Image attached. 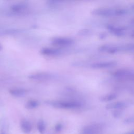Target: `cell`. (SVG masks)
Returning a JSON list of instances; mask_svg holds the SVG:
<instances>
[{
  "label": "cell",
  "mask_w": 134,
  "mask_h": 134,
  "mask_svg": "<svg viewBox=\"0 0 134 134\" xmlns=\"http://www.w3.org/2000/svg\"><path fill=\"white\" fill-rule=\"evenodd\" d=\"M46 103L54 108L62 109H76L83 107V103L76 99L48 100Z\"/></svg>",
  "instance_id": "6da1fadb"
},
{
  "label": "cell",
  "mask_w": 134,
  "mask_h": 134,
  "mask_svg": "<svg viewBox=\"0 0 134 134\" xmlns=\"http://www.w3.org/2000/svg\"><path fill=\"white\" fill-rule=\"evenodd\" d=\"M114 78L120 81L134 83V70L130 69H120L112 73Z\"/></svg>",
  "instance_id": "7a4b0ae2"
},
{
  "label": "cell",
  "mask_w": 134,
  "mask_h": 134,
  "mask_svg": "<svg viewBox=\"0 0 134 134\" xmlns=\"http://www.w3.org/2000/svg\"><path fill=\"white\" fill-rule=\"evenodd\" d=\"M104 126L101 124H91L85 126L82 130L81 134H100Z\"/></svg>",
  "instance_id": "3957f363"
},
{
  "label": "cell",
  "mask_w": 134,
  "mask_h": 134,
  "mask_svg": "<svg viewBox=\"0 0 134 134\" xmlns=\"http://www.w3.org/2000/svg\"><path fill=\"white\" fill-rule=\"evenodd\" d=\"M51 44L54 46L61 48L67 47L73 43V40L67 37H55L51 39Z\"/></svg>",
  "instance_id": "277c9868"
},
{
  "label": "cell",
  "mask_w": 134,
  "mask_h": 134,
  "mask_svg": "<svg viewBox=\"0 0 134 134\" xmlns=\"http://www.w3.org/2000/svg\"><path fill=\"white\" fill-rule=\"evenodd\" d=\"M54 75L48 72H39L31 74L28 76V78L33 81H47L53 79Z\"/></svg>",
  "instance_id": "5b68a950"
},
{
  "label": "cell",
  "mask_w": 134,
  "mask_h": 134,
  "mask_svg": "<svg viewBox=\"0 0 134 134\" xmlns=\"http://www.w3.org/2000/svg\"><path fill=\"white\" fill-rule=\"evenodd\" d=\"M61 53V50L58 48L44 47L40 50V53L41 54L48 57L58 56L60 55Z\"/></svg>",
  "instance_id": "8992f818"
},
{
  "label": "cell",
  "mask_w": 134,
  "mask_h": 134,
  "mask_svg": "<svg viewBox=\"0 0 134 134\" xmlns=\"http://www.w3.org/2000/svg\"><path fill=\"white\" fill-rule=\"evenodd\" d=\"M116 63L113 61L106 62H98L92 63L90 65V68L93 69H106L115 66Z\"/></svg>",
  "instance_id": "52a82bcc"
},
{
  "label": "cell",
  "mask_w": 134,
  "mask_h": 134,
  "mask_svg": "<svg viewBox=\"0 0 134 134\" xmlns=\"http://www.w3.org/2000/svg\"><path fill=\"white\" fill-rule=\"evenodd\" d=\"M20 127L21 131L26 134L31 132L32 126L31 122L26 119H22L20 122Z\"/></svg>",
  "instance_id": "ba28073f"
},
{
  "label": "cell",
  "mask_w": 134,
  "mask_h": 134,
  "mask_svg": "<svg viewBox=\"0 0 134 134\" xmlns=\"http://www.w3.org/2000/svg\"><path fill=\"white\" fill-rule=\"evenodd\" d=\"M28 92V91L25 88H20V87H15V88H10L9 90V93L16 97H23L27 94Z\"/></svg>",
  "instance_id": "9c48e42d"
},
{
  "label": "cell",
  "mask_w": 134,
  "mask_h": 134,
  "mask_svg": "<svg viewBox=\"0 0 134 134\" xmlns=\"http://www.w3.org/2000/svg\"><path fill=\"white\" fill-rule=\"evenodd\" d=\"M39 105L40 103L38 100L36 99H30L26 103L25 107L28 109H33L37 108Z\"/></svg>",
  "instance_id": "30bf717a"
},
{
  "label": "cell",
  "mask_w": 134,
  "mask_h": 134,
  "mask_svg": "<svg viewBox=\"0 0 134 134\" xmlns=\"http://www.w3.org/2000/svg\"><path fill=\"white\" fill-rule=\"evenodd\" d=\"M37 128L38 132L41 134H44L46 131V126L42 120H39L37 124Z\"/></svg>",
  "instance_id": "8fae6325"
},
{
  "label": "cell",
  "mask_w": 134,
  "mask_h": 134,
  "mask_svg": "<svg viewBox=\"0 0 134 134\" xmlns=\"http://www.w3.org/2000/svg\"><path fill=\"white\" fill-rule=\"evenodd\" d=\"M63 127V126L62 124L58 123L55 125V126L54 127V130L57 132H59L62 131Z\"/></svg>",
  "instance_id": "7c38bea8"
},
{
  "label": "cell",
  "mask_w": 134,
  "mask_h": 134,
  "mask_svg": "<svg viewBox=\"0 0 134 134\" xmlns=\"http://www.w3.org/2000/svg\"><path fill=\"white\" fill-rule=\"evenodd\" d=\"M24 6H23L21 5H16L13 6L12 9L14 11L18 12V11H20V10H22L23 9H24Z\"/></svg>",
  "instance_id": "4fadbf2b"
},
{
  "label": "cell",
  "mask_w": 134,
  "mask_h": 134,
  "mask_svg": "<svg viewBox=\"0 0 134 134\" xmlns=\"http://www.w3.org/2000/svg\"><path fill=\"white\" fill-rule=\"evenodd\" d=\"M90 30L87 29H82L81 30H80L79 31V34L81 35H87L88 34H90Z\"/></svg>",
  "instance_id": "5bb4252c"
},
{
  "label": "cell",
  "mask_w": 134,
  "mask_h": 134,
  "mask_svg": "<svg viewBox=\"0 0 134 134\" xmlns=\"http://www.w3.org/2000/svg\"><path fill=\"white\" fill-rule=\"evenodd\" d=\"M1 134H6V132L4 130H2V131H1Z\"/></svg>",
  "instance_id": "9a60e30c"
},
{
  "label": "cell",
  "mask_w": 134,
  "mask_h": 134,
  "mask_svg": "<svg viewBox=\"0 0 134 134\" xmlns=\"http://www.w3.org/2000/svg\"><path fill=\"white\" fill-rule=\"evenodd\" d=\"M131 37H134V31L132 32V34H131Z\"/></svg>",
  "instance_id": "2e32d148"
},
{
  "label": "cell",
  "mask_w": 134,
  "mask_h": 134,
  "mask_svg": "<svg viewBox=\"0 0 134 134\" xmlns=\"http://www.w3.org/2000/svg\"><path fill=\"white\" fill-rule=\"evenodd\" d=\"M2 49V45L0 44V51H1Z\"/></svg>",
  "instance_id": "e0dca14e"
},
{
  "label": "cell",
  "mask_w": 134,
  "mask_h": 134,
  "mask_svg": "<svg viewBox=\"0 0 134 134\" xmlns=\"http://www.w3.org/2000/svg\"><path fill=\"white\" fill-rule=\"evenodd\" d=\"M56 1H61V0H56Z\"/></svg>",
  "instance_id": "ac0fdd59"
},
{
  "label": "cell",
  "mask_w": 134,
  "mask_h": 134,
  "mask_svg": "<svg viewBox=\"0 0 134 134\" xmlns=\"http://www.w3.org/2000/svg\"><path fill=\"white\" fill-rule=\"evenodd\" d=\"M76 1H77V0H76Z\"/></svg>",
  "instance_id": "d6986e66"
}]
</instances>
